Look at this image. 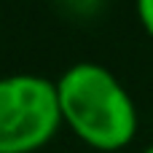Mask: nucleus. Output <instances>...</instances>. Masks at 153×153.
<instances>
[{
	"mask_svg": "<svg viewBox=\"0 0 153 153\" xmlns=\"http://www.w3.org/2000/svg\"><path fill=\"white\" fill-rule=\"evenodd\" d=\"M62 124L89 148L116 153L137 134V105L126 86L100 62H75L56 81Z\"/></svg>",
	"mask_w": 153,
	"mask_h": 153,
	"instance_id": "nucleus-1",
	"label": "nucleus"
},
{
	"mask_svg": "<svg viewBox=\"0 0 153 153\" xmlns=\"http://www.w3.org/2000/svg\"><path fill=\"white\" fill-rule=\"evenodd\" d=\"M62 126L56 83L35 73L0 78V153H35Z\"/></svg>",
	"mask_w": 153,
	"mask_h": 153,
	"instance_id": "nucleus-2",
	"label": "nucleus"
},
{
	"mask_svg": "<svg viewBox=\"0 0 153 153\" xmlns=\"http://www.w3.org/2000/svg\"><path fill=\"white\" fill-rule=\"evenodd\" d=\"M134 11H137L143 30L153 38V0H134Z\"/></svg>",
	"mask_w": 153,
	"mask_h": 153,
	"instance_id": "nucleus-3",
	"label": "nucleus"
},
{
	"mask_svg": "<svg viewBox=\"0 0 153 153\" xmlns=\"http://www.w3.org/2000/svg\"><path fill=\"white\" fill-rule=\"evenodd\" d=\"M67 3H70V8L75 13H94L102 5V0H67Z\"/></svg>",
	"mask_w": 153,
	"mask_h": 153,
	"instance_id": "nucleus-4",
	"label": "nucleus"
},
{
	"mask_svg": "<svg viewBox=\"0 0 153 153\" xmlns=\"http://www.w3.org/2000/svg\"><path fill=\"white\" fill-rule=\"evenodd\" d=\"M143 153H153V143H151V145H148V148H145Z\"/></svg>",
	"mask_w": 153,
	"mask_h": 153,
	"instance_id": "nucleus-5",
	"label": "nucleus"
}]
</instances>
